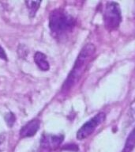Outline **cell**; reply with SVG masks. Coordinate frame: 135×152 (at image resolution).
I'll return each mask as SVG.
<instances>
[{
	"mask_svg": "<svg viewBox=\"0 0 135 152\" xmlns=\"http://www.w3.org/2000/svg\"><path fill=\"white\" fill-rule=\"evenodd\" d=\"M95 52L96 48L92 44H87L82 48L76 59L73 67L62 86V90H69L78 83V81L80 80L85 73L88 65L93 58Z\"/></svg>",
	"mask_w": 135,
	"mask_h": 152,
	"instance_id": "obj_1",
	"label": "cell"
},
{
	"mask_svg": "<svg viewBox=\"0 0 135 152\" xmlns=\"http://www.w3.org/2000/svg\"><path fill=\"white\" fill-rule=\"evenodd\" d=\"M63 149L66 150H72V151H78V147H77V145L71 144V145H66V147H63Z\"/></svg>",
	"mask_w": 135,
	"mask_h": 152,
	"instance_id": "obj_12",
	"label": "cell"
},
{
	"mask_svg": "<svg viewBox=\"0 0 135 152\" xmlns=\"http://www.w3.org/2000/svg\"><path fill=\"white\" fill-rule=\"evenodd\" d=\"M104 26L108 30L115 29L122 21L120 7L115 2H107L104 11Z\"/></svg>",
	"mask_w": 135,
	"mask_h": 152,
	"instance_id": "obj_3",
	"label": "cell"
},
{
	"mask_svg": "<svg viewBox=\"0 0 135 152\" xmlns=\"http://www.w3.org/2000/svg\"><path fill=\"white\" fill-rule=\"evenodd\" d=\"M135 147V128L131 131L130 135H128L127 140L126 141L125 147L122 152H132Z\"/></svg>",
	"mask_w": 135,
	"mask_h": 152,
	"instance_id": "obj_8",
	"label": "cell"
},
{
	"mask_svg": "<svg viewBox=\"0 0 135 152\" xmlns=\"http://www.w3.org/2000/svg\"><path fill=\"white\" fill-rule=\"evenodd\" d=\"M40 128V121L39 120L34 119L33 121L27 123L20 131V135L21 138L32 137L37 132Z\"/></svg>",
	"mask_w": 135,
	"mask_h": 152,
	"instance_id": "obj_6",
	"label": "cell"
},
{
	"mask_svg": "<svg viewBox=\"0 0 135 152\" xmlns=\"http://www.w3.org/2000/svg\"><path fill=\"white\" fill-rule=\"evenodd\" d=\"M75 19L63 10H54L50 14V29L55 35H62L70 31L75 26Z\"/></svg>",
	"mask_w": 135,
	"mask_h": 152,
	"instance_id": "obj_2",
	"label": "cell"
},
{
	"mask_svg": "<svg viewBox=\"0 0 135 152\" xmlns=\"http://www.w3.org/2000/svg\"><path fill=\"white\" fill-rule=\"evenodd\" d=\"M34 61L40 70L44 71L49 70L50 65L48 61L47 60V56L42 52H36L35 56H34Z\"/></svg>",
	"mask_w": 135,
	"mask_h": 152,
	"instance_id": "obj_7",
	"label": "cell"
},
{
	"mask_svg": "<svg viewBox=\"0 0 135 152\" xmlns=\"http://www.w3.org/2000/svg\"><path fill=\"white\" fill-rule=\"evenodd\" d=\"M40 3H41L40 1H26L25 4L27 5V7L29 10L30 17L35 16L36 13L40 7Z\"/></svg>",
	"mask_w": 135,
	"mask_h": 152,
	"instance_id": "obj_9",
	"label": "cell"
},
{
	"mask_svg": "<svg viewBox=\"0 0 135 152\" xmlns=\"http://www.w3.org/2000/svg\"><path fill=\"white\" fill-rule=\"evenodd\" d=\"M0 58L2 59H4V60H7V54H6L4 49H3L1 46H0Z\"/></svg>",
	"mask_w": 135,
	"mask_h": 152,
	"instance_id": "obj_13",
	"label": "cell"
},
{
	"mask_svg": "<svg viewBox=\"0 0 135 152\" xmlns=\"http://www.w3.org/2000/svg\"><path fill=\"white\" fill-rule=\"evenodd\" d=\"M106 114L104 113H99L94 116L89 121L85 122L81 128L77 132V139L79 140H83L88 138L90 135H92L96 128L105 121Z\"/></svg>",
	"mask_w": 135,
	"mask_h": 152,
	"instance_id": "obj_4",
	"label": "cell"
},
{
	"mask_svg": "<svg viewBox=\"0 0 135 152\" xmlns=\"http://www.w3.org/2000/svg\"><path fill=\"white\" fill-rule=\"evenodd\" d=\"M5 120H6V122H7V125L9 126V128H11L12 126L14 125V122H15V116H14V113H9L7 114L6 115V117H5Z\"/></svg>",
	"mask_w": 135,
	"mask_h": 152,
	"instance_id": "obj_10",
	"label": "cell"
},
{
	"mask_svg": "<svg viewBox=\"0 0 135 152\" xmlns=\"http://www.w3.org/2000/svg\"><path fill=\"white\" fill-rule=\"evenodd\" d=\"M130 117L131 119V121H135V100L132 102V104L130 105Z\"/></svg>",
	"mask_w": 135,
	"mask_h": 152,
	"instance_id": "obj_11",
	"label": "cell"
},
{
	"mask_svg": "<svg viewBox=\"0 0 135 152\" xmlns=\"http://www.w3.org/2000/svg\"><path fill=\"white\" fill-rule=\"evenodd\" d=\"M64 136L62 135H44L40 141L41 148L44 151H52L59 147L63 141Z\"/></svg>",
	"mask_w": 135,
	"mask_h": 152,
	"instance_id": "obj_5",
	"label": "cell"
}]
</instances>
